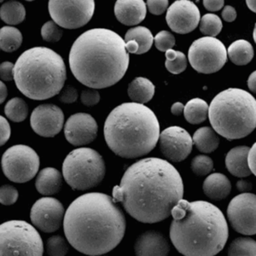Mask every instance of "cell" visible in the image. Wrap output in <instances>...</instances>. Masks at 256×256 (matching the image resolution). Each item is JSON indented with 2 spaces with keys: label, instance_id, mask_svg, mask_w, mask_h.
<instances>
[{
  "label": "cell",
  "instance_id": "c3c4849f",
  "mask_svg": "<svg viewBox=\"0 0 256 256\" xmlns=\"http://www.w3.org/2000/svg\"><path fill=\"white\" fill-rule=\"evenodd\" d=\"M236 188L238 190V192L242 193H246V192H250L252 190V184L250 181L241 180H239L236 184Z\"/></svg>",
  "mask_w": 256,
  "mask_h": 256
},
{
  "label": "cell",
  "instance_id": "5bb4252c",
  "mask_svg": "<svg viewBox=\"0 0 256 256\" xmlns=\"http://www.w3.org/2000/svg\"><path fill=\"white\" fill-rule=\"evenodd\" d=\"M65 210L61 202L53 198L38 199L32 205L30 218L34 226L44 232H54L62 224Z\"/></svg>",
  "mask_w": 256,
  "mask_h": 256
},
{
  "label": "cell",
  "instance_id": "9a60e30c",
  "mask_svg": "<svg viewBox=\"0 0 256 256\" xmlns=\"http://www.w3.org/2000/svg\"><path fill=\"white\" fill-rule=\"evenodd\" d=\"M160 152L165 158L174 162L186 160L190 154L193 141L189 132L180 126H170L160 132Z\"/></svg>",
  "mask_w": 256,
  "mask_h": 256
},
{
  "label": "cell",
  "instance_id": "e575fe53",
  "mask_svg": "<svg viewBox=\"0 0 256 256\" xmlns=\"http://www.w3.org/2000/svg\"><path fill=\"white\" fill-rule=\"evenodd\" d=\"M190 168L192 172H194L196 176L202 177V176L210 174V172L214 168V162L210 156L200 154L193 158L190 164Z\"/></svg>",
  "mask_w": 256,
  "mask_h": 256
},
{
  "label": "cell",
  "instance_id": "ab89813d",
  "mask_svg": "<svg viewBox=\"0 0 256 256\" xmlns=\"http://www.w3.org/2000/svg\"><path fill=\"white\" fill-rule=\"evenodd\" d=\"M148 12L156 16H160L166 12L168 7V0H148L146 3Z\"/></svg>",
  "mask_w": 256,
  "mask_h": 256
},
{
  "label": "cell",
  "instance_id": "603a6c76",
  "mask_svg": "<svg viewBox=\"0 0 256 256\" xmlns=\"http://www.w3.org/2000/svg\"><path fill=\"white\" fill-rule=\"evenodd\" d=\"M62 186V175L58 169L46 168L38 172L35 187L41 195L52 196L60 192Z\"/></svg>",
  "mask_w": 256,
  "mask_h": 256
},
{
  "label": "cell",
  "instance_id": "d590c367",
  "mask_svg": "<svg viewBox=\"0 0 256 256\" xmlns=\"http://www.w3.org/2000/svg\"><path fill=\"white\" fill-rule=\"evenodd\" d=\"M46 251L50 256H66L68 251V246L62 236H50L47 240Z\"/></svg>",
  "mask_w": 256,
  "mask_h": 256
},
{
  "label": "cell",
  "instance_id": "6da1fadb",
  "mask_svg": "<svg viewBox=\"0 0 256 256\" xmlns=\"http://www.w3.org/2000/svg\"><path fill=\"white\" fill-rule=\"evenodd\" d=\"M112 196L113 201L122 202L138 222L154 224L168 218L172 208L183 198V180L168 160L144 158L126 169Z\"/></svg>",
  "mask_w": 256,
  "mask_h": 256
},
{
  "label": "cell",
  "instance_id": "7402d4cb",
  "mask_svg": "<svg viewBox=\"0 0 256 256\" xmlns=\"http://www.w3.org/2000/svg\"><path fill=\"white\" fill-rule=\"evenodd\" d=\"M248 146H238L232 148L226 158V166L230 174L238 178H245L252 174L248 165Z\"/></svg>",
  "mask_w": 256,
  "mask_h": 256
},
{
  "label": "cell",
  "instance_id": "d6a6232c",
  "mask_svg": "<svg viewBox=\"0 0 256 256\" xmlns=\"http://www.w3.org/2000/svg\"><path fill=\"white\" fill-rule=\"evenodd\" d=\"M165 66L168 71L172 74H180L186 70V56L178 50H168L166 52Z\"/></svg>",
  "mask_w": 256,
  "mask_h": 256
},
{
  "label": "cell",
  "instance_id": "ac0fdd59",
  "mask_svg": "<svg viewBox=\"0 0 256 256\" xmlns=\"http://www.w3.org/2000/svg\"><path fill=\"white\" fill-rule=\"evenodd\" d=\"M98 126L94 117L86 113H77L68 119L64 135L68 143L82 146L92 143L98 136Z\"/></svg>",
  "mask_w": 256,
  "mask_h": 256
},
{
  "label": "cell",
  "instance_id": "f1b7e54d",
  "mask_svg": "<svg viewBox=\"0 0 256 256\" xmlns=\"http://www.w3.org/2000/svg\"><path fill=\"white\" fill-rule=\"evenodd\" d=\"M0 18L9 25H18L26 18V10L24 4L18 1H8L1 6Z\"/></svg>",
  "mask_w": 256,
  "mask_h": 256
},
{
  "label": "cell",
  "instance_id": "f5cc1de1",
  "mask_svg": "<svg viewBox=\"0 0 256 256\" xmlns=\"http://www.w3.org/2000/svg\"><path fill=\"white\" fill-rule=\"evenodd\" d=\"M247 6L248 7V9L252 10L253 12H256V1L254 0H252V1H250V0H248Z\"/></svg>",
  "mask_w": 256,
  "mask_h": 256
},
{
  "label": "cell",
  "instance_id": "681fc988",
  "mask_svg": "<svg viewBox=\"0 0 256 256\" xmlns=\"http://www.w3.org/2000/svg\"><path fill=\"white\" fill-rule=\"evenodd\" d=\"M184 108V105L182 102H175L171 107V112L174 116H180L181 114L183 113Z\"/></svg>",
  "mask_w": 256,
  "mask_h": 256
},
{
  "label": "cell",
  "instance_id": "1f68e13d",
  "mask_svg": "<svg viewBox=\"0 0 256 256\" xmlns=\"http://www.w3.org/2000/svg\"><path fill=\"white\" fill-rule=\"evenodd\" d=\"M228 256H256V241L250 238H239L235 239L229 246Z\"/></svg>",
  "mask_w": 256,
  "mask_h": 256
},
{
  "label": "cell",
  "instance_id": "e0dca14e",
  "mask_svg": "<svg viewBox=\"0 0 256 256\" xmlns=\"http://www.w3.org/2000/svg\"><path fill=\"white\" fill-rule=\"evenodd\" d=\"M64 112L54 104H41L35 108L30 117V125L41 137L53 138L64 126Z\"/></svg>",
  "mask_w": 256,
  "mask_h": 256
},
{
  "label": "cell",
  "instance_id": "74e56055",
  "mask_svg": "<svg viewBox=\"0 0 256 256\" xmlns=\"http://www.w3.org/2000/svg\"><path fill=\"white\" fill-rule=\"evenodd\" d=\"M154 41L158 50L164 52L172 49V47L175 46L174 36L166 30L158 32L154 38Z\"/></svg>",
  "mask_w": 256,
  "mask_h": 256
},
{
  "label": "cell",
  "instance_id": "cb8c5ba5",
  "mask_svg": "<svg viewBox=\"0 0 256 256\" xmlns=\"http://www.w3.org/2000/svg\"><path fill=\"white\" fill-rule=\"evenodd\" d=\"M154 90V84L150 80L138 77L128 86V94L134 102L144 104L153 98Z\"/></svg>",
  "mask_w": 256,
  "mask_h": 256
},
{
  "label": "cell",
  "instance_id": "8fae6325",
  "mask_svg": "<svg viewBox=\"0 0 256 256\" xmlns=\"http://www.w3.org/2000/svg\"><path fill=\"white\" fill-rule=\"evenodd\" d=\"M188 58L196 72L210 74L224 67L227 61V50L222 41L212 37H204L192 43Z\"/></svg>",
  "mask_w": 256,
  "mask_h": 256
},
{
  "label": "cell",
  "instance_id": "44dd1931",
  "mask_svg": "<svg viewBox=\"0 0 256 256\" xmlns=\"http://www.w3.org/2000/svg\"><path fill=\"white\" fill-rule=\"evenodd\" d=\"M204 194L214 201H220L230 195L232 184L222 174H212L206 178L202 186Z\"/></svg>",
  "mask_w": 256,
  "mask_h": 256
},
{
  "label": "cell",
  "instance_id": "ba28073f",
  "mask_svg": "<svg viewBox=\"0 0 256 256\" xmlns=\"http://www.w3.org/2000/svg\"><path fill=\"white\" fill-rule=\"evenodd\" d=\"M104 160L90 148L74 150L62 164V176L73 190H86L98 186L104 178Z\"/></svg>",
  "mask_w": 256,
  "mask_h": 256
},
{
  "label": "cell",
  "instance_id": "d4e9b609",
  "mask_svg": "<svg viewBox=\"0 0 256 256\" xmlns=\"http://www.w3.org/2000/svg\"><path fill=\"white\" fill-rule=\"evenodd\" d=\"M192 141L199 152L207 154L216 150L220 144V138L216 131L208 126H204L196 130L193 135Z\"/></svg>",
  "mask_w": 256,
  "mask_h": 256
},
{
  "label": "cell",
  "instance_id": "4316f807",
  "mask_svg": "<svg viewBox=\"0 0 256 256\" xmlns=\"http://www.w3.org/2000/svg\"><path fill=\"white\" fill-rule=\"evenodd\" d=\"M184 116L187 122L190 124H201L208 116V105L202 99H192L184 106Z\"/></svg>",
  "mask_w": 256,
  "mask_h": 256
},
{
  "label": "cell",
  "instance_id": "83f0119b",
  "mask_svg": "<svg viewBox=\"0 0 256 256\" xmlns=\"http://www.w3.org/2000/svg\"><path fill=\"white\" fill-rule=\"evenodd\" d=\"M134 40L137 43L138 52L137 55H141L148 52L153 44V35L146 26H138L128 30L125 35V42Z\"/></svg>",
  "mask_w": 256,
  "mask_h": 256
},
{
  "label": "cell",
  "instance_id": "b9f144b4",
  "mask_svg": "<svg viewBox=\"0 0 256 256\" xmlns=\"http://www.w3.org/2000/svg\"><path fill=\"white\" fill-rule=\"evenodd\" d=\"M78 98V92L72 86H67L62 92L59 99L64 104H73Z\"/></svg>",
  "mask_w": 256,
  "mask_h": 256
},
{
  "label": "cell",
  "instance_id": "f35d334b",
  "mask_svg": "<svg viewBox=\"0 0 256 256\" xmlns=\"http://www.w3.org/2000/svg\"><path fill=\"white\" fill-rule=\"evenodd\" d=\"M19 193L15 187L4 184L0 189V202L6 206L15 204L18 201Z\"/></svg>",
  "mask_w": 256,
  "mask_h": 256
},
{
  "label": "cell",
  "instance_id": "f546056e",
  "mask_svg": "<svg viewBox=\"0 0 256 256\" xmlns=\"http://www.w3.org/2000/svg\"><path fill=\"white\" fill-rule=\"evenodd\" d=\"M22 43V35L19 30L12 26H6L0 31V47L6 52H13Z\"/></svg>",
  "mask_w": 256,
  "mask_h": 256
},
{
  "label": "cell",
  "instance_id": "8d00e7d4",
  "mask_svg": "<svg viewBox=\"0 0 256 256\" xmlns=\"http://www.w3.org/2000/svg\"><path fill=\"white\" fill-rule=\"evenodd\" d=\"M41 35L44 40L54 43L61 40L62 37V31L55 22L49 20L42 26Z\"/></svg>",
  "mask_w": 256,
  "mask_h": 256
},
{
  "label": "cell",
  "instance_id": "f6af8a7d",
  "mask_svg": "<svg viewBox=\"0 0 256 256\" xmlns=\"http://www.w3.org/2000/svg\"><path fill=\"white\" fill-rule=\"evenodd\" d=\"M223 0H204V6L208 12H218L224 7Z\"/></svg>",
  "mask_w": 256,
  "mask_h": 256
},
{
  "label": "cell",
  "instance_id": "2e32d148",
  "mask_svg": "<svg viewBox=\"0 0 256 256\" xmlns=\"http://www.w3.org/2000/svg\"><path fill=\"white\" fill-rule=\"evenodd\" d=\"M201 19L200 10L189 0H178L166 12V24L172 32L186 34L194 31Z\"/></svg>",
  "mask_w": 256,
  "mask_h": 256
},
{
  "label": "cell",
  "instance_id": "30bf717a",
  "mask_svg": "<svg viewBox=\"0 0 256 256\" xmlns=\"http://www.w3.org/2000/svg\"><path fill=\"white\" fill-rule=\"evenodd\" d=\"M4 174L14 183L24 184L32 180L40 169L38 154L30 146L18 144L8 148L2 156Z\"/></svg>",
  "mask_w": 256,
  "mask_h": 256
},
{
  "label": "cell",
  "instance_id": "f907efd6",
  "mask_svg": "<svg viewBox=\"0 0 256 256\" xmlns=\"http://www.w3.org/2000/svg\"><path fill=\"white\" fill-rule=\"evenodd\" d=\"M248 86L250 88L251 92H253L254 94L256 92V72H253L251 74L248 80Z\"/></svg>",
  "mask_w": 256,
  "mask_h": 256
},
{
  "label": "cell",
  "instance_id": "7c38bea8",
  "mask_svg": "<svg viewBox=\"0 0 256 256\" xmlns=\"http://www.w3.org/2000/svg\"><path fill=\"white\" fill-rule=\"evenodd\" d=\"M95 12L94 0H50V15L53 22L67 30H76L90 22Z\"/></svg>",
  "mask_w": 256,
  "mask_h": 256
},
{
  "label": "cell",
  "instance_id": "ffe728a7",
  "mask_svg": "<svg viewBox=\"0 0 256 256\" xmlns=\"http://www.w3.org/2000/svg\"><path fill=\"white\" fill-rule=\"evenodd\" d=\"M114 10L120 24L135 26L144 20L147 6L143 0H118Z\"/></svg>",
  "mask_w": 256,
  "mask_h": 256
},
{
  "label": "cell",
  "instance_id": "db71d44e",
  "mask_svg": "<svg viewBox=\"0 0 256 256\" xmlns=\"http://www.w3.org/2000/svg\"><path fill=\"white\" fill-rule=\"evenodd\" d=\"M254 41L256 40V30H254Z\"/></svg>",
  "mask_w": 256,
  "mask_h": 256
},
{
  "label": "cell",
  "instance_id": "836d02e7",
  "mask_svg": "<svg viewBox=\"0 0 256 256\" xmlns=\"http://www.w3.org/2000/svg\"><path fill=\"white\" fill-rule=\"evenodd\" d=\"M199 28L202 34L206 35V37L214 38L222 32L223 24L218 16L208 13L200 19Z\"/></svg>",
  "mask_w": 256,
  "mask_h": 256
},
{
  "label": "cell",
  "instance_id": "816d5d0a",
  "mask_svg": "<svg viewBox=\"0 0 256 256\" xmlns=\"http://www.w3.org/2000/svg\"><path fill=\"white\" fill-rule=\"evenodd\" d=\"M0 86H1V88H0V94H0V102L3 104L6 101L7 95H8V90H7V88H6V86L3 82H1Z\"/></svg>",
  "mask_w": 256,
  "mask_h": 256
},
{
  "label": "cell",
  "instance_id": "d6986e66",
  "mask_svg": "<svg viewBox=\"0 0 256 256\" xmlns=\"http://www.w3.org/2000/svg\"><path fill=\"white\" fill-rule=\"evenodd\" d=\"M134 250L140 256H166L170 252V246L162 233L148 230L138 238Z\"/></svg>",
  "mask_w": 256,
  "mask_h": 256
},
{
  "label": "cell",
  "instance_id": "4fadbf2b",
  "mask_svg": "<svg viewBox=\"0 0 256 256\" xmlns=\"http://www.w3.org/2000/svg\"><path fill=\"white\" fill-rule=\"evenodd\" d=\"M256 196L252 193H242L230 201L227 217L236 232L252 236L256 233Z\"/></svg>",
  "mask_w": 256,
  "mask_h": 256
},
{
  "label": "cell",
  "instance_id": "7a4b0ae2",
  "mask_svg": "<svg viewBox=\"0 0 256 256\" xmlns=\"http://www.w3.org/2000/svg\"><path fill=\"white\" fill-rule=\"evenodd\" d=\"M64 234L72 247L88 256H102L116 248L126 232L122 211L110 196L90 192L70 204Z\"/></svg>",
  "mask_w": 256,
  "mask_h": 256
},
{
  "label": "cell",
  "instance_id": "5b68a950",
  "mask_svg": "<svg viewBox=\"0 0 256 256\" xmlns=\"http://www.w3.org/2000/svg\"><path fill=\"white\" fill-rule=\"evenodd\" d=\"M107 146L118 156L140 158L153 150L160 137V125L146 105L125 102L114 108L105 120Z\"/></svg>",
  "mask_w": 256,
  "mask_h": 256
},
{
  "label": "cell",
  "instance_id": "7dc6e473",
  "mask_svg": "<svg viewBox=\"0 0 256 256\" xmlns=\"http://www.w3.org/2000/svg\"><path fill=\"white\" fill-rule=\"evenodd\" d=\"M222 18L227 22H232L236 20V10L234 9L232 6H224V10L222 12Z\"/></svg>",
  "mask_w": 256,
  "mask_h": 256
},
{
  "label": "cell",
  "instance_id": "bcb514c9",
  "mask_svg": "<svg viewBox=\"0 0 256 256\" xmlns=\"http://www.w3.org/2000/svg\"><path fill=\"white\" fill-rule=\"evenodd\" d=\"M256 146L254 144L252 148H250L248 153L247 162L248 168L253 174H256Z\"/></svg>",
  "mask_w": 256,
  "mask_h": 256
},
{
  "label": "cell",
  "instance_id": "277c9868",
  "mask_svg": "<svg viewBox=\"0 0 256 256\" xmlns=\"http://www.w3.org/2000/svg\"><path fill=\"white\" fill-rule=\"evenodd\" d=\"M170 239L186 256H214L224 248L229 236L226 220L218 208L208 202L183 198L171 211Z\"/></svg>",
  "mask_w": 256,
  "mask_h": 256
},
{
  "label": "cell",
  "instance_id": "7bdbcfd3",
  "mask_svg": "<svg viewBox=\"0 0 256 256\" xmlns=\"http://www.w3.org/2000/svg\"><path fill=\"white\" fill-rule=\"evenodd\" d=\"M14 68L15 64L10 62H4L0 66V77L2 80L10 82L14 80Z\"/></svg>",
  "mask_w": 256,
  "mask_h": 256
},
{
  "label": "cell",
  "instance_id": "52a82bcc",
  "mask_svg": "<svg viewBox=\"0 0 256 256\" xmlns=\"http://www.w3.org/2000/svg\"><path fill=\"white\" fill-rule=\"evenodd\" d=\"M208 118L212 129L226 140L247 137L256 129V98L246 90L229 88L212 99Z\"/></svg>",
  "mask_w": 256,
  "mask_h": 256
},
{
  "label": "cell",
  "instance_id": "4dcf8cb0",
  "mask_svg": "<svg viewBox=\"0 0 256 256\" xmlns=\"http://www.w3.org/2000/svg\"><path fill=\"white\" fill-rule=\"evenodd\" d=\"M4 113L8 119L14 122H22L28 114V106L24 99L14 98L6 104Z\"/></svg>",
  "mask_w": 256,
  "mask_h": 256
},
{
  "label": "cell",
  "instance_id": "60d3db41",
  "mask_svg": "<svg viewBox=\"0 0 256 256\" xmlns=\"http://www.w3.org/2000/svg\"><path fill=\"white\" fill-rule=\"evenodd\" d=\"M82 102L86 106H94L100 101V94L96 89L84 90L82 92Z\"/></svg>",
  "mask_w": 256,
  "mask_h": 256
},
{
  "label": "cell",
  "instance_id": "3957f363",
  "mask_svg": "<svg viewBox=\"0 0 256 256\" xmlns=\"http://www.w3.org/2000/svg\"><path fill=\"white\" fill-rule=\"evenodd\" d=\"M70 67L76 80L88 88L112 86L122 79L129 67L125 41L112 30H88L71 47Z\"/></svg>",
  "mask_w": 256,
  "mask_h": 256
},
{
  "label": "cell",
  "instance_id": "8992f818",
  "mask_svg": "<svg viewBox=\"0 0 256 256\" xmlns=\"http://www.w3.org/2000/svg\"><path fill=\"white\" fill-rule=\"evenodd\" d=\"M66 78L64 59L46 47H34L24 52L14 68L18 90L32 100H46L58 95Z\"/></svg>",
  "mask_w": 256,
  "mask_h": 256
},
{
  "label": "cell",
  "instance_id": "484cf974",
  "mask_svg": "<svg viewBox=\"0 0 256 256\" xmlns=\"http://www.w3.org/2000/svg\"><path fill=\"white\" fill-rule=\"evenodd\" d=\"M227 56L233 64L238 66H244L250 64L254 58L252 44L245 40H238L230 44Z\"/></svg>",
  "mask_w": 256,
  "mask_h": 256
},
{
  "label": "cell",
  "instance_id": "9c48e42d",
  "mask_svg": "<svg viewBox=\"0 0 256 256\" xmlns=\"http://www.w3.org/2000/svg\"><path fill=\"white\" fill-rule=\"evenodd\" d=\"M43 254V241L32 224L22 220H10L1 224V256H41Z\"/></svg>",
  "mask_w": 256,
  "mask_h": 256
},
{
  "label": "cell",
  "instance_id": "ee69618b",
  "mask_svg": "<svg viewBox=\"0 0 256 256\" xmlns=\"http://www.w3.org/2000/svg\"><path fill=\"white\" fill-rule=\"evenodd\" d=\"M10 126L4 117L0 118V144L4 146L10 138Z\"/></svg>",
  "mask_w": 256,
  "mask_h": 256
}]
</instances>
